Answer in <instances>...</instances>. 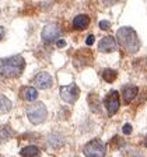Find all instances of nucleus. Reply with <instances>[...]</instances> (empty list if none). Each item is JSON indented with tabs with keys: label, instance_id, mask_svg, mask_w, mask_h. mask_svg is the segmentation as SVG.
<instances>
[{
	"label": "nucleus",
	"instance_id": "obj_21",
	"mask_svg": "<svg viewBox=\"0 0 147 157\" xmlns=\"http://www.w3.org/2000/svg\"><path fill=\"white\" fill-rule=\"evenodd\" d=\"M56 45H58V48H63V46H66V41L65 39H59L56 42Z\"/></svg>",
	"mask_w": 147,
	"mask_h": 157
},
{
	"label": "nucleus",
	"instance_id": "obj_22",
	"mask_svg": "<svg viewBox=\"0 0 147 157\" xmlns=\"http://www.w3.org/2000/svg\"><path fill=\"white\" fill-rule=\"evenodd\" d=\"M94 35H90V36H88V38H87V41H85V42H87V45H92V44H94Z\"/></svg>",
	"mask_w": 147,
	"mask_h": 157
},
{
	"label": "nucleus",
	"instance_id": "obj_4",
	"mask_svg": "<svg viewBox=\"0 0 147 157\" xmlns=\"http://www.w3.org/2000/svg\"><path fill=\"white\" fill-rule=\"evenodd\" d=\"M107 147L100 139H92L90 140L83 149V153L85 157H104Z\"/></svg>",
	"mask_w": 147,
	"mask_h": 157
},
{
	"label": "nucleus",
	"instance_id": "obj_18",
	"mask_svg": "<svg viewBox=\"0 0 147 157\" xmlns=\"http://www.w3.org/2000/svg\"><path fill=\"white\" fill-rule=\"evenodd\" d=\"M13 131L10 129L9 126H4L0 129V143H3V142L9 140V139H11L13 137Z\"/></svg>",
	"mask_w": 147,
	"mask_h": 157
},
{
	"label": "nucleus",
	"instance_id": "obj_3",
	"mask_svg": "<svg viewBox=\"0 0 147 157\" xmlns=\"http://www.w3.org/2000/svg\"><path fill=\"white\" fill-rule=\"evenodd\" d=\"M27 117L34 125L42 124V122H45L46 117H48L46 107L42 102H34L29 107H27Z\"/></svg>",
	"mask_w": 147,
	"mask_h": 157
},
{
	"label": "nucleus",
	"instance_id": "obj_9",
	"mask_svg": "<svg viewBox=\"0 0 147 157\" xmlns=\"http://www.w3.org/2000/svg\"><path fill=\"white\" fill-rule=\"evenodd\" d=\"M34 83H35L36 87L45 90V88H49L51 86H52V76L49 75V73H46V72H41L35 76Z\"/></svg>",
	"mask_w": 147,
	"mask_h": 157
},
{
	"label": "nucleus",
	"instance_id": "obj_12",
	"mask_svg": "<svg viewBox=\"0 0 147 157\" xmlns=\"http://www.w3.org/2000/svg\"><path fill=\"white\" fill-rule=\"evenodd\" d=\"M88 24H90V18H88L85 14H78V16H76L74 20H73V27H74V29H84L88 27Z\"/></svg>",
	"mask_w": 147,
	"mask_h": 157
},
{
	"label": "nucleus",
	"instance_id": "obj_14",
	"mask_svg": "<svg viewBox=\"0 0 147 157\" xmlns=\"http://www.w3.org/2000/svg\"><path fill=\"white\" fill-rule=\"evenodd\" d=\"M38 97V91L34 87H25L23 90V98L25 101H34Z\"/></svg>",
	"mask_w": 147,
	"mask_h": 157
},
{
	"label": "nucleus",
	"instance_id": "obj_16",
	"mask_svg": "<svg viewBox=\"0 0 147 157\" xmlns=\"http://www.w3.org/2000/svg\"><path fill=\"white\" fill-rule=\"evenodd\" d=\"M116 76L118 73L115 72L114 69H105L104 72H102V78H104L107 83H112L116 80Z\"/></svg>",
	"mask_w": 147,
	"mask_h": 157
},
{
	"label": "nucleus",
	"instance_id": "obj_8",
	"mask_svg": "<svg viewBox=\"0 0 147 157\" xmlns=\"http://www.w3.org/2000/svg\"><path fill=\"white\" fill-rule=\"evenodd\" d=\"M98 49L104 53H109V52H115L118 49V42L115 41L114 36H104L98 44Z\"/></svg>",
	"mask_w": 147,
	"mask_h": 157
},
{
	"label": "nucleus",
	"instance_id": "obj_1",
	"mask_svg": "<svg viewBox=\"0 0 147 157\" xmlns=\"http://www.w3.org/2000/svg\"><path fill=\"white\" fill-rule=\"evenodd\" d=\"M25 69V60L23 56L16 55L0 60V76L7 78L18 77Z\"/></svg>",
	"mask_w": 147,
	"mask_h": 157
},
{
	"label": "nucleus",
	"instance_id": "obj_17",
	"mask_svg": "<svg viewBox=\"0 0 147 157\" xmlns=\"http://www.w3.org/2000/svg\"><path fill=\"white\" fill-rule=\"evenodd\" d=\"M88 104H90V108H91L92 112H100V100H98V97L95 94H90Z\"/></svg>",
	"mask_w": 147,
	"mask_h": 157
},
{
	"label": "nucleus",
	"instance_id": "obj_25",
	"mask_svg": "<svg viewBox=\"0 0 147 157\" xmlns=\"http://www.w3.org/2000/svg\"><path fill=\"white\" fill-rule=\"evenodd\" d=\"M144 146L147 147V135H146V137H144Z\"/></svg>",
	"mask_w": 147,
	"mask_h": 157
},
{
	"label": "nucleus",
	"instance_id": "obj_23",
	"mask_svg": "<svg viewBox=\"0 0 147 157\" xmlns=\"http://www.w3.org/2000/svg\"><path fill=\"white\" fill-rule=\"evenodd\" d=\"M116 2H119V0H104L105 4H114V3H116Z\"/></svg>",
	"mask_w": 147,
	"mask_h": 157
},
{
	"label": "nucleus",
	"instance_id": "obj_24",
	"mask_svg": "<svg viewBox=\"0 0 147 157\" xmlns=\"http://www.w3.org/2000/svg\"><path fill=\"white\" fill-rule=\"evenodd\" d=\"M4 38V28L3 27H0V41Z\"/></svg>",
	"mask_w": 147,
	"mask_h": 157
},
{
	"label": "nucleus",
	"instance_id": "obj_7",
	"mask_svg": "<svg viewBox=\"0 0 147 157\" xmlns=\"http://www.w3.org/2000/svg\"><path fill=\"white\" fill-rule=\"evenodd\" d=\"M60 35V28L58 24H48L42 29V41L45 44H52Z\"/></svg>",
	"mask_w": 147,
	"mask_h": 157
},
{
	"label": "nucleus",
	"instance_id": "obj_13",
	"mask_svg": "<svg viewBox=\"0 0 147 157\" xmlns=\"http://www.w3.org/2000/svg\"><path fill=\"white\" fill-rule=\"evenodd\" d=\"M20 154L23 157H38L39 156V149L36 146H27L21 149Z\"/></svg>",
	"mask_w": 147,
	"mask_h": 157
},
{
	"label": "nucleus",
	"instance_id": "obj_6",
	"mask_svg": "<svg viewBox=\"0 0 147 157\" xmlns=\"http://www.w3.org/2000/svg\"><path fill=\"white\" fill-rule=\"evenodd\" d=\"M104 105L107 108V112L109 117L116 114L118 109H119V93L115 91V90L108 93V95L104 100Z\"/></svg>",
	"mask_w": 147,
	"mask_h": 157
},
{
	"label": "nucleus",
	"instance_id": "obj_15",
	"mask_svg": "<svg viewBox=\"0 0 147 157\" xmlns=\"http://www.w3.org/2000/svg\"><path fill=\"white\" fill-rule=\"evenodd\" d=\"M11 109V101L6 95H2L0 94V114H6Z\"/></svg>",
	"mask_w": 147,
	"mask_h": 157
},
{
	"label": "nucleus",
	"instance_id": "obj_11",
	"mask_svg": "<svg viewBox=\"0 0 147 157\" xmlns=\"http://www.w3.org/2000/svg\"><path fill=\"white\" fill-rule=\"evenodd\" d=\"M65 140H63V136L59 133H51L48 136V146L51 149H59V147H62Z\"/></svg>",
	"mask_w": 147,
	"mask_h": 157
},
{
	"label": "nucleus",
	"instance_id": "obj_10",
	"mask_svg": "<svg viewBox=\"0 0 147 157\" xmlns=\"http://www.w3.org/2000/svg\"><path fill=\"white\" fill-rule=\"evenodd\" d=\"M137 93H139V90H137L136 86H132V84L125 86L123 90H122V97H123V102H125V104H130L132 100H133V98H136Z\"/></svg>",
	"mask_w": 147,
	"mask_h": 157
},
{
	"label": "nucleus",
	"instance_id": "obj_19",
	"mask_svg": "<svg viewBox=\"0 0 147 157\" xmlns=\"http://www.w3.org/2000/svg\"><path fill=\"white\" fill-rule=\"evenodd\" d=\"M122 132H123L125 135H130L132 133V125L130 124H125L123 128H122Z\"/></svg>",
	"mask_w": 147,
	"mask_h": 157
},
{
	"label": "nucleus",
	"instance_id": "obj_20",
	"mask_svg": "<svg viewBox=\"0 0 147 157\" xmlns=\"http://www.w3.org/2000/svg\"><path fill=\"white\" fill-rule=\"evenodd\" d=\"M100 28H101V29L111 28V23H109V21H101V23H100Z\"/></svg>",
	"mask_w": 147,
	"mask_h": 157
},
{
	"label": "nucleus",
	"instance_id": "obj_2",
	"mask_svg": "<svg viewBox=\"0 0 147 157\" xmlns=\"http://www.w3.org/2000/svg\"><path fill=\"white\" fill-rule=\"evenodd\" d=\"M118 39L127 53H136L140 48V41L132 27H122L118 29Z\"/></svg>",
	"mask_w": 147,
	"mask_h": 157
},
{
	"label": "nucleus",
	"instance_id": "obj_5",
	"mask_svg": "<svg viewBox=\"0 0 147 157\" xmlns=\"http://www.w3.org/2000/svg\"><path fill=\"white\" fill-rule=\"evenodd\" d=\"M78 95H80V88L76 84H69V86H63L60 87V97L65 102L73 104L77 101Z\"/></svg>",
	"mask_w": 147,
	"mask_h": 157
}]
</instances>
